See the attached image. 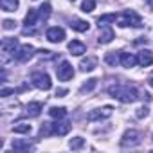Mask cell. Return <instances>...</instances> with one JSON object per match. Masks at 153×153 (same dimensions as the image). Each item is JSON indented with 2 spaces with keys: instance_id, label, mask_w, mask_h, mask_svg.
Returning a JSON list of instances; mask_svg holds the SVG:
<instances>
[{
  "instance_id": "6da1fadb",
  "label": "cell",
  "mask_w": 153,
  "mask_h": 153,
  "mask_svg": "<svg viewBox=\"0 0 153 153\" xmlns=\"http://www.w3.org/2000/svg\"><path fill=\"white\" fill-rule=\"evenodd\" d=\"M108 94L114 97V99H119L121 103H133L139 99V92L130 87V85H115V87H110L108 88Z\"/></svg>"
},
{
  "instance_id": "7a4b0ae2",
  "label": "cell",
  "mask_w": 153,
  "mask_h": 153,
  "mask_svg": "<svg viewBox=\"0 0 153 153\" xmlns=\"http://www.w3.org/2000/svg\"><path fill=\"white\" fill-rule=\"evenodd\" d=\"M121 27H128V25H131V27H142L144 24H142V18L133 11V9H126L124 13H121V15H117V20H115Z\"/></svg>"
},
{
  "instance_id": "3957f363",
  "label": "cell",
  "mask_w": 153,
  "mask_h": 153,
  "mask_svg": "<svg viewBox=\"0 0 153 153\" xmlns=\"http://www.w3.org/2000/svg\"><path fill=\"white\" fill-rule=\"evenodd\" d=\"M18 47V40L16 38H4L2 40V63H7L9 58L16 56V49Z\"/></svg>"
},
{
  "instance_id": "277c9868",
  "label": "cell",
  "mask_w": 153,
  "mask_h": 153,
  "mask_svg": "<svg viewBox=\"0 0 153 153\" xmlns=\"http://www.w3.org/2000/svg\"><path fill=\"white\" fill-rule=\"evenodd\" d=\"M140 144V133L137 130H128L123 139H121V146L123 148H135Z\"/></svg>"
},
{
  "instance_id": "5b68a950",
  "label": "cell",
  "mask_w": 153,
  "mask_h": 153,
  "mask_svg": "<svg viewBox=\"0 0 153 153\" xmlns=\"http://www.w3.org/2000/svg\"><path fill=\"white\" fill-rule=\"evenodd\" d=\"M31 79H33V85H34L36 88H40V90H49V88L52 87L51 78H49L45 72H34V74L31 76Z\"/></svg>"
},
{
  "instance_id": "8992f818",
  "label": "cell",
  "mask_w": 153,
  "mask_h": 153,
  "mask_svg": "<svg viewBox=\"0 0 153 153\" xmlns=\"http://www.w3.org/2000/svg\"><path fill=\"white\" fill-rule=\"evenodd\" d=\"M56 74H58V79L59 81H68L72 76H74V68L68 61H61L59 67L56 68Z\"/></svg>"
},
{
  "instance_id": "52a82bcc",
  "label": "cell",
  "mask_w": 153,
  "mask_h": 153,
  "mask_svg": "<svg viewBox=\"0 0 153 153\" xmlns=\"http://www.w3.org/2000/svg\"><path fill=\"white\" fill-rule=\"evenodd\" d=\"M114 108L112 106H103V108H97V110H90L87 119L88 121H101V119H108L112 115Z\"/></svg>"
},
{
  "instance_id": "ba28073f",
  "label": "cell",
  "mask_w": 153,
  "mask_h": 153,
  "mask_svg": "<svg viewBox=\"0 0 153 153\" xmlns=\"http://www.w3.org/2000/svg\"><path fill=\"white\" fill-rule=\"evenodd\" d=\"M45 36H47V40L51 43H59V42L65 40V31L61 27H58V25L56 27H49L47 33H45Z\"/></svg>"
},
{
  "instance_id": "9c48e42d",
  "label": "cell",
  "mask_w": 153,
  "mask_h": 153,
  "mask_svg": "<svg viewBox=\"0 0 153 153\" xmlns=\"http://www.w3.org/2000/svg\"><path fill=\"white\" fill-rule=\"evenodd\" d=\"M33 54H34V47L29 45V43H25V45H22V47L16 51V56H15V58L24 63V61H29V59L33 58Z\"/></svg>"
},
{
  "instance_id": "30bf717a",
  "label": "cell",
  "mask_w": 153,
  "mask_h": 153,
  "mask_svg": "<svg viewBox=\"0 0 153 153\" xmlns=\"http://www.w3.org/2000/svg\"><path fill=\"white\" fill-rule=\"evenodd\" d=\"M115 38V34H114V31L110 29V27H106V25H103V29L99 31V36H97V42L99 43H103V45H106V43H110L112 40Z\"/></svg>"
},
{
  "instance_id": "8fae6325",
  "label": "cell",
  "mask_w": 153,
  "mask_h": 153,
  "mask_svg": "<svg viewBox=\"0 0 153 153\" xmlns=\"http://www.w3.org/2000/svg\"><path fill=\"white\" fill-rule=\"evenodd\" d=\"M68 52L74 54V56H81V54L87 52V47H85V43H81V42H78V40H72V42L68 43Z\"/></svg>"
},
{
  "instance_id": "7c38bea8",
  "label": "cell",
  "mask_w": 153,
  "mask_h": 153,
  "mask_svg": "<svg viewBox=\"0 0 153 153\" xmlns=\"http://www.w3.org/2000/svg\"><path fill=\"white\" fill-rule=\"evenodd\" d=\"M135 63H137V56H133L131 52H121V65L124 68H131L135 67Z\"/></svg>"
},
{
  "instance_id": "4fadbf2b",
  "label": "cell",
  "mask_w": 153,
  "mask_h": 153,
  "mask_svg": "<svg viewBox=\"0 0 153 153\" xmlns=\"http://www.w3.org/2000/svg\"><path fill=\"white\" fill-rule=\"evenodd\" d=\"M137 63L142 65V67H149L153 63V54L149 51H140L139 56H137Z\"/></svg>"
},
{
  "instance_id": "5bb4252c",
  "label": "cell",
  "mask_w": 153,
  "mask_h": 153,
  "mask_svg": "<svg viewBox=\"0 0 153 153\" xmlns=\"http://www.w3.org/2000/svg\"><path fill=\"white\" fill-rule=\"evenodd\" d=\"M72 124L70 123H52V130H54V135H67L70 131Z\"/></svg>"
},
{
  "instance_id": "9a60e30c",
  "label": "cell",
  "mask_w": 153,
  "mask_h": 153,
  "mask_svg": "<svg viewBox=\"0 0 153 153\" xmlns=\"http://www.w3.org/2000/svg\"><path fill=\"white\" fill-rule=\"evenodd\" d=\"M70 27H72L74 31H78V33H87V31L90 29V24L78 18V20H72V22H70Z\"/></svg>"
},
{
  "instance_id": "2e32d148",
  "label": "cell",
  "mask_w": 153,
  "mask_h": 153,
  "mask_svg": "<svg viewBox=\"0 0 153 153\" xmlns=\"http://www.w3.org/2000/svg\"><path fill=\"white\" fill-rule=\"evenodd\" d=\"M81 70L83 72H90V70H94L96 67H97V58H94V56H88L87 59H83L81 61Z\"/></svg>"
},
{
  "instance_id": "e0dca14e",
  "label": "cell",
  "mask_w": 153,
  "mask_h": 153,
  "mask_svg": "<svg viewBox=\"0 0 153 153\" xmlns=\"http://www.w3.org/2000/svg\"><path fill=\"white\" fill-rule=\"evenodd\" d=\"M25 114H27L29 117H38V115L42 114V103H38V101L29 103L27 108H25Z\"/></svg>"
},
{
  "instance_id": "ac0fdd59",
  "label": "cell",
  "mask_w": 153,
  "mask_h": 153,
  "mask_svg": "<svg viewBox=\"0 0 153 153\" xmlns=\"http://www.w3.org/2000/svg\"><path fill=\"white\" fill-rule=\"evenodd\" d=\"M33 148V142L27 139V140H22V139H16V140H13V149H16V151H29Z\"/></svg>"
},
{
  "instance_id": "d6986e66",
  "label": "cell",
  "mask_w": 153,
  "mask_h": 153,
  "mask_svg": "<svg viewBox=\"0 0 153 153\" xmlns=\"http://www.w3.org/2000/svg\"><path fill=\"white\" fill-rule=\"evenodd\" d=\"M38 16H40L38 9H29V11H27V15H25V20H24V24H25L27 27H33V25H36V20H38Z\"/></svg>"
},
{
  "instance_id": "ffe728a7",
  "label": "cell",
  "mask_w": 153,
  "mask_h": 153,
  "mask_svg": "<svg viewBox=\"0 0 153 153\" xmlns=\"http://www.w3.org/2000/svg\"><path fill=\"white\" fill-rule=\"evenodd\" d=\"M0 6H2V9H4V11L13 13V11H16V9H18L20 2H18V0H0Z\"/></svg>"
},
{
  "instance_id": "44dd1931",
  "label": "cell",
  "mask_w": 153,
  "mask_h": 153,
  "mask_svg": "<svg viewBox=\"0 0 153 153\" xmlns=\"http://www.w3.org/2000/svg\"><path fill=\"white\" fill-rule=\"evenodd\" d=\"M105 61H106L108 65L115 67L117 63H121V52H108V54L105 56Z\"/></svg>"
},
{
  "instance_id": "7402d4cb",
  "label": "cell",
  "mask_w": 153,
  "mask_h": 153,
  "mask_svg": "<svg viewBox=\"0 0 153 153\" xmlns=\"http://www.w3.org/2000/svg\"><path fill=\"white\" fill-rule=\"evenodd\" d=\"M49 115L54 117V119H61V117L67 115V110H65L63 106H52V108L49 110Z\"/></svg>"
},
{
  "instance_id": "603a6c76",
  "label": "cell",
  "mask_w": 153,
  "mask_h": 153,
  "mask_svg": "<svg viewBox=\"0 0 153 153\" xmlns=\"http://www.w3.org/2000/svg\"><path fill=\"white\" fill-rule=\"evenodd\" d=\"M13 131L15 133H29L31 131V124H27V123H16L13 126Z\"/></svg>"
},
{
  "instance_id": "cb8c5ba5",
  "label": "cell",
  "mask_w": 153,
  "mask_h": 153,
  "mask_svg": "<svg viewBox=\"0 0 153 153\" xmlns=\"http://www.w3.org/2000/svg\"><path fill=\"white\" fill-rule=\"evenodd\" d=\"M94 9H96V0H83V4H81L83 13H92Z\"/></svg>"
},
{
  "instance_id": "d4e9b609",
  "label": "cell",
  "mask_w": 153,
  "mask_h": 153,
  "mask_svg": "<svg viewBox=\"0 0 153 153\" xmlns=\"http://www.w3.org/2000/svg\"><path fill=\"white\" fill-rule=\"evenodd\" d=\"M38 13H40V18L47 20V18H49V15H51V4H49V2H43V4H42V7L38 9Z\"/></svg>"
},
{
  "instance_id": "484cf974",
  "label": "cell",
  "mask_w": 153,
  "mask_h": 153,
  "mask_svg": "<svg viewBox=\"0 0 153 153\" xmlns=\"http://www.w3.org/2000/svg\"><path fill=\"white\" fill-rule=\"evenodd\" d=\"M115 20H117V15H103V16L97 18V24H99V27H101V25H106V24L115 22Z\"/></svg>"
},
{
  "instance_id": "4316f807",
  "label": "cell",
  "mask_w": 153,
  "mask_h": 153,
  "mask_svg": "<svg viewBox=\"0 0 153 153\" xmlns=\"http://www.w3.org/2000/svg\"><path fill=\"white\" fill-rule=\"evenodd\" d=\"M40 135H43V137L54 135V130H52V123H43V124H42V128H40Z\"/></svg>"
},
{
  "instance_id": "83f0119b",
  "label": "cell",
  "mask_w": 153,
  "mask_h": 153,
  "mask_svg": "<svg viewBox=\"0 0 153 153\" xmlns=\"http://www.w3.org/2000/svg\"><path fill=\"white\" fill-rule=\"evenodd\" d=\"M68 146H70L72 149H81V148L85 146V140H83L81 137H74V139H70Z\"/></svg>"
},
{
  "instance_id": "f1b7e54d",
  "label": "cell",
  "mask_w": 153,
  "mask_h": 153,
  "mask_svg": "<svg viewBox=\"0 0 153 153\" xmlns=\"http://www.w3.org/2000/svg\"><path fill=\"white\" fill-rule=\"evenodd\" d=\"M96 85H97V79L96 78H92V79H88L83 87H81V94H85V92H92L94 88H96Z\"/></svg>"
},
{
  "instance_id": "f546056e",
  "label": "cell",
  "mask_w": 153,
  "mask_h": 153,
  "mask_svg": "<svg viewBox=\"0 0 153 153\" xmlns=\"http://www.w3.org/2000/svg\"><path fill=\"white\" fill-rule=\"evenodd\" d=\"M148 114H149L148 106H140V108L137 110V117H139V119H142V117H148Z\"/></svg>"
},
{
  "instance_id": "4dcf8cb0",
  "label": "cell",
  "mask_w": 153,
  "mask_h": 153,
  "mask_svg": "<svg viewBox=\"0 0 153 153\" xmlns=\"http://www.w3.org/2000/svg\"><path fill=\"white\" fill-rule=\"evenodd\" d=\"M2 24H4L2 27H4L6 31H9V29H15V27H16V22H13V20H4Z\"/></svg>"
},
{
  "instance_id": "1f68e13d",
  "label": "cell",
  "mask_w": 153,
  "mask_h": 153,
  "mask_svg": "<svg viewBox=\"0 0 153 153\" xmlns=\"http://www.w3.org/2000/svg\"><path fill=\"white\" fill-rule=\"evenodd\" d=\"M11 94H15V88H2V90H0V96H2V97H7Z\"/></svg>"
},
{
  "instance_id": "d6a6232c",
  "label": "cell",
  "mask_w": 153,
  "mask_h": 153,
  "mask_svg": "<svg viewBox=\"0 0 153 153\" xmlns=\"http://www.w3.org/2000/svg\"><path fill=\"white\" fill-rule=\"evenodd\" d=\"M65 94H67V90H65V88H59V90H56V96H58V97H63Z\"/></svg>"
},
{
  "instance_id": "836d02e7",
  "label": "cell",
  "mask_w": 153,
  "mask_h": 153,
  "mask_svg": "<svg viewBox=\"0 0 153 153\" xmlns=\"http://www.w3.org/2000/svg\"><path fill=\"white\" fill-rule=\"evenodd\" d=\"M148 85H149V87H153V74H151L149 78H148Z\"/></svg>"
},
{
  "instance_id": "e575fe53",
  "label": "cell",
  "mask_w": 153,
  "mask_h": 153,
  "mask_svg": "<svg viewBox=\"0 0 153 153\" xmlns=\"http://www.w3.org/2000/svg\"><path fill=\"white\" fill-rule=\"evenodd\" d=\"M146 2H148V6H149V7L153 9V0H146Z\"/></svg>"
},
{
  "instance_id": "d590c367",
  "label": "cell",
  "mask_w": 153,
  "mask_h": 153,
  "mask_svg": "<svg viewBox=\"0 0 153 153\" xmlns=\"http://www.w3.org/2000/svg\"><path fill=\"white\" fill-rule=\"evenodd\" d=\"M70 2H74V0H70Z\"/></svg>"
}]
</instances>
